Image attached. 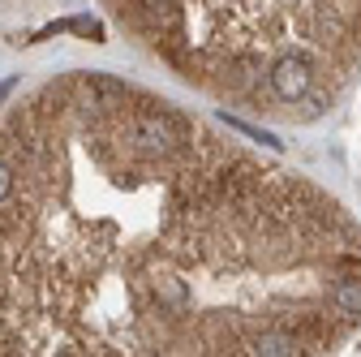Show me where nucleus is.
Masks as SVG:
<instances>
[{
	"instance_id": "f257e3e1",
	"label": "nucleus",
	"mask_w": 361,
	"mask_h": 357,
	"mask_svg": "<svg viewBox=\"0 0 361 357\" xmlns=\"http://www.w3.org/2000/svg\"><path fill=\"white\" fill-rule=\"evenodd\" d=\"M267 82H271V91H276L280 99L297 104V99L310 95V86H314V65H310V56H301V52H284L276 65L267 69Z\"/></svg>"
},
{
	"instance_id": "f03ea898",
	"label": "nucleus",
	"mask_w": 361,
	"mask_h": 357,
	"mask_svg": "<svg viewBox=\"0 0 361 357\" xmlns=\"http://www.w3.org/2000/svg\"><path fill=\"white\" fill-rule=\"evenodd\" d=\"M327 301H331V310H336V315H344V319H357V315H361V272H353V276H340V280L331 284Z\"/></svg>"
}]
</instances>
